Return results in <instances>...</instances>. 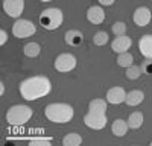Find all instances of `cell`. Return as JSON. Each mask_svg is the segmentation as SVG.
<instances>
[{
	"label": "cell",
	"instance_id": "obj_1",
	"mask_svg": "<svg viewBox=\"0 0 152 146\" xmlns=\"http://www.w3.org/2000/svg\"><path fill=\"white\" fill-rule=\"evenodd\" d=\"M50 90H52L50 79L46 76H41V75L26 78L24 81L20 82V87H18L21 97L26 101H38L41 97L47 96L50 93Z\"/></svg>",
	"mask_w": 152,
	"mask_h": 146
},
{
	"label": "cell",
	"instance_id": "obj_2",
	"mask_svg": "<svg viewBox=\"0 0 152 146\" xmlns=\"http://www.w3.org/2000/svg\"><path fill=\"white\" fill-rule=\"evenodd\" d=\"M44 116L53 123H67L75 116V110L72 105L64 102H53L44 108Z\"/></svg>",
	"mask_w": 152,
	"mask_h": 146
},
{
	"label": "cell",
	"instance_id": "obj_3",
	"mask_svg": "<svg viewBox=\"0 0 152 146\" xmlns=\"http://www.w3.org/2000/svg\"><path fill=\"white\" fill-rule=\"evenodd\" d=\"M38 21L46 31H55L64 21V14L59 8H47L40 12Z\"/></svg>",
	"mask_w": 152,
	"mask_h": 146
},
{
	"label": "cell",
	"instance_id": "obj_4",
	"mask_svg": "<svg viewBox=\"0 0 152 146\" xmlns=\"http://www.w3.org/2000/svg\"><path fill=\"white\" fill-rule=\"evenodd\" d=\"M32 117V110L28 105H12L6 111V122L12 126H21Z\"/></svg>",
	"mask_w": 152,
	"mask_h": 146
},
{
	"label": "cell",
	"instance_id": "obj_5",
	"mask_svg": "<svg viewBox=\"0 0 152 146\" xmlns=\"http://www.w3.org/2000/svg\"><path fill=\"white\" fill-rule=\"evenodd\" d=\"M37 32V26L31 21V20H24V18H18L14 24H12V35L15 38H28L32 36Z\"/></svg>",
	"mask_w": 152,
	"mask_h": 146
},
{
	"label": "cell",
	"instance_id": "obj_6",
	"mask_svg": "<svg viewBox=\"0 0 152 146\" xmlns=\"http://www.w3.org/2000/svg\"><path fill=\"white\" fill-rule=\"evenodd\" d=\"M76 67V56L72 53H61L53 61V69L59 73H69Z\"/></svg>",
	"mask_w": 152,
	"mask_h": 146
},
{
	"label": "cell",
	"instance_id": "obj_7",
	"mask_svg": "<svg viewBox=\"0 0 152 146\" xmlns=\"http://www.w3.org/2000/svg\"><path fill=\"white\" fill-rule=\"evenodd\" d=\"M84 123L90 129H104L107 126V113H97V111H88L84 116Z\"/></svg>",
	"mask_w": 152,
	"mask_h": 146
},
{
	"label": "cell",
	"instance_id": "obj_8",
	"mask_svg": "<svg viewBox=\"0 0 152 146\" xmlns=\"http://www.w3.org/2000/svg\"><path fill=\"white\" fill-rule=\"evenodd\" d=\"M3 11L12 18H20L24 11V0H3Z\"/></svg>",
	"mask_w": 152,
	"mask_h": 146
},
{
	"label": "cell",
	"instance_id": "obj_9",
	"mask_svg": "<svg viewBox=\"0 0 152 146\" xmlns=\"http://www.w3.org/2000/svg\"><path fill=\"white\" fill-rule=\"evenodd\" d=\"M151 18H152V12L149 8L146 6H140L134 11V15H132V20L134 23L137 24L138 28H145L151 23Z\"/></svg>",
	"mask_w": 152,
	"mask_h": 146
},
{
	"label": "cell",
	"instance_id": "obj_10",
	"mask_svg": "<svg viewBox=\"0 0 152 146\" xmlns=\"http://www.w3.org/2000/svg\"><path fill=\"white\" fill-rule=\"evenodd\" d=\"M131 44H132V40L129 38V36L119 35V36H116V38L113 40L111 49H113V52H116V53H123V52H128V49L131 47Z\"/></svg>",
	"mask_w": 152,
	"mask_h": 146
},
{
	"label": "cell",
	"instance_id": "obj_11",
	"mask_svg": "<svg viewBox=\"0 0 152 146\" xmlns=\"http://www.w3.org/2000/svg\"><path fill=\"white\" fill-rule=\"evenodd\" d=\"M125 97H126V91L122 87H111L107 91V102L111 105H119L125 102Z\"/></svg>",
	"mask_w": 152,
	"mask_h": 146
},
{
	"label": "cell",
	"instance_id": "obj_12",
	"mask_svg": "<svg viewBox=\"0 0 152 146\" xmlns=\"http://www.w3.org/2000/svg\"><path fill=\"white\" fill-rule=\"evenodd\" d=\"M64 41L67 46H72V47H78L84 43V34L76 31V29H70L64 34Z\"/></svg>",
	"mask_w": 152,
	"mask_h": 146
},
{
	"label": "cell",
	"instance_id": "obj_13",
	"mask_svg": "<svg viewBox=\"0 0 152 146\" xmlns=\"http://www.w3.org/2000/svg\"><path fill=\"white\" fill-rule=\"evenodd\" d=\"M87 20L93 24H100L105 20V12L102 6H90L87 11Z\"/></svg>",
	"mask_w": 152,
	"mask_h": 146
},
{
	"label": "cell",
	"instance_id": "obj_14",
	"mask_svg": "<svg viewBox=\"0 0 152 146\" xmlns=\"http://www.w3.org/2000/svg\"><path fill=\"white\" fill-rule=\"evenodd\" d=\"M138 50L146 59H152V35H143L138 41Z\"/></svg>",
	"mask_w": 152,
	"mask_h": 146
},
{
	"label": "cell",
	"instance_id": "obj_15",
	"mask_svg": "<svg viewBox=\"0 0 152 146\" xmlns=\"http://www.w3.org/2000/svg\"><path fill=\"white\" fill-rule=\"evenodd\" d=\"M145 101V93L142 90H131L129 93H126L125 104L128 107H137Z\"/></svg>",
	"mask_w": 152,
	"mask_h": 146
},
{
	"label": "cell",
	"instance_id": "obj_16",
	"mask_svg": "<svg viewBox=\"0 0 152 146\" xmlns=\"http://www.w3.org/2000/svg\"><path fill=\"white\" fill-rule=\"evenodd\" d=\"M128 129H129L128 120H123V119H116L111 125V131L116 137H123L128 132Z\"/></svg>",
	"mask_w": 152,
	"mask_h": 146
},
{
	"label": "cell",
	"instance_id": "obj_17",
	"mask_svg": "<svg viewBox=\"0 0 152 146\" xmlns=\"http://www.w3.org/2000/svg\"><path fill=\"white\" fill-rule=\"evenodd\" d=\"M40 52H41L40 44H38V43H34V41H31V43H28V44H24V47H23V53L26 55L28 58H37L38 55H40Z\"/></svg>",
	"mask_w": 152,
	"mask_h": 146
},
{
	"label": "cell",
	"instance_id": "obj_18",
	"mask_svg": "<svg viewBox=\"0 0 152 146\" xmlns=\"http://www.w3.org/2000/svg\"><path fill=\"white\" fill-rule=\"evenodd\" d=\"M128 125L131 129H138L143 125V114L140 111H134L128 117Z\"/></svg>",
	"mask_w": 152,
	"mask_h": 146
},
{
	"label": "cell",
	"instance_id": "obj_19",
	"mask_svg": "<svg viewBox=\"0 0 152 146\" xmlns=\"http://www.w3.org/2000/svg\"><path fill=\"white\" fill-rule=\"evenodd\" d=\"M88 111L107 113V101L105 99H93L88 102Z\"/></svg>",
	"mask_w": 152,
	"mask_h": 146
},
{
	"label": "cell",
	"instance_id": "obj_20",
	"mask_svg": "<svg viewBox=\"0 0 152 146\" xmlns=\"http://www.w3.org/2000/svg\"><path fill=\"white\" fill-rule=\"evenodd\" d=\"M82 143V137L78 132H69L67 136L62 139V145L64 146H79Z\"/></svg>",
	"mask_w": 152,
	"mask_h": 146
},
{
	"label": "cell",
	"instance_id": "obj_21",
	"mask_svg": "<svg viewBox=\"0 0 152 146\" xmlns=\"http://www.w3.org/2000/svg\"><path fill=\"white\" fill-rule=\"evenodd\" d=\"M117 64H119L120 67L128 69L129 66H132V64H134V56H132L129 52L119 53V56H117Z\"/></svg>",
	"mask_w": 152,
	"mask_h": 146
},
{
	"label": "cell",
	"instance_id": "obj_22",
	"mask_svg": "<svg viewBox=\"0 0 152 146\" xmlns=\"http://www.w3.org/2000/svg\"><path fill=\"white\" fill-rule=\"evenodd\" d=\"M142 73H143V67L132 64V66H129L128 69H126V78L131 79V81H134V79H138V78H140Z\"/></svg>",
	"mask_w": 152,
	"mask_h": 146
},
{
	"label": "cell",
	"instance_id": "obj_23",
	"mask_svg": "<svg viewBox=\"0 0 152 146\" xmlns=\"http://www.w3.org/2000/svg\"><path fill=\"white\" fill-rule=\"evenodd\" d=\"M108 40H110V36H108V34H107L105 31H99V32H96L94 36H93V43H94L96 46H105V44L108 43Z\"/></svg>",
	"mask_w": 152,
	"mask_h": 146
},
{
	"label": "cell",
	"instance_id": "obj_24",
	"mask_svg": "<svg viewBox=\"0 0 152 146\" xmlns=\"http://www.w3.org/2000/svg\"><path fill=\"white\" fill-rule=\"evenodd\" d=\"M113 34L119 36V35H125L126 34V24L123 21H116L113 24Z\"/></svg>",
	"mask_w": 152,
	"mask_h": 146
},
{
	"label": "cell",
	"instance_id": "obj_25",
	"mask_svg": "<svg viewBox=\"0 0 152 146\" xmlns=\"http://www.w3.org/2000/svg\"><path fill=\"white\" fill-rule=\"evenodd\" d=\"M52 143V140L50 139H44V137H40V139H32L31 140V145H34V146H37V145H50Z\"/></svg>",
	"mask_w": 152,
	"mask_h": 146
},
{
	"label": "cell",
	"instance_id": "obj_26",
	"mask_svg": "<svg viewBox=\"0 0 152 146\" xmlns=\"http://www.w3.org/2000/svg\"><path fill=\"white\" fill-rule=\"evenodd\" d=\"M6 41H8V34H6V31H0V44L2 46H5L6 44Z\"/></svg>",
	"mask_w": 152,
	"mask_h": 146
},
{
	"label": "cell",
	"instance_id": "obj_27",
	"mask_svg": "<svg viewBox=\"0 0 152 146\" xmlns=\"http://www.w3.org/2000/svg\"><path fill=\"white\" fill-rule=\"evenodd\" d=\"M143 73H152V63L151 61H146L143 64Z\"/></svg>",
	"mask_w": 152,
	"mask_h": 146
},
{
	"label": "cell",
	"instance_id": "obj_28",
	"mask_svg": "<svg viewBox=\"0 0 152 146\" xmlns=\"http://www.w3.org/2000/svg\"><path fill=\"white\" fill-rule=\"evenodd\" d=\"M97 2L102 5V6H111L114 3V0H97Z\"/></svg>",
	"mask_w": 152,
	"mask_h": 146
},
{
	"label": "cell",
	"instance_id": "obj_29",
	"mask_svg": "<svg viewBox=\"0 0 152 146\" xmlns=\"http://www.w3.org/2000/svg\"><path fill=\"white\" fill-rule=\"evenodd\" d=\"M5 94V84L2 82V84H0V96H3Z\"/></svg>",
	"mask_w": 152,
	"mask_h": 146
},
{
	"label": "cell",
	"instance_id": "obj_30",
	"mask_svg": "<svg viewBox=\"0 0 152 146\" xmlns=\"http://www.w3.org/2000/svg\"><path fill=\"white\" fill-rule=\"evenodd\" d=\"M40 2H44V3H47V2H52V0H40Z\"/></svg>",
	"mask_w": 152,
	"mask_h": 146
},
{
	"label": "cell",
	"instance_id": "obj_31",
	"mask_svg": "<svg viewBox=\"0 0 152 146\" xmlns=\"http://www.w3.org/2000/svg\"><path fill=\"white\" fill-rule=\"evenodd\" d=\"M151 146H152V142H151Z\"/></svg>",
	"mask_w": 152,
	"mask_h": 146
}]
</instances>
